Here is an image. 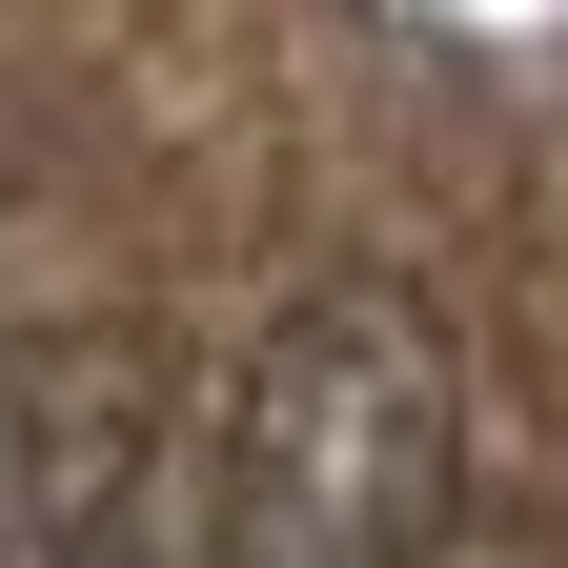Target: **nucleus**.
I'll use <instances>...</instances> for the list:
<instances>
[{
  "instance_id": "obj_1",
  "label": "nucleus",
  "mask_w": 568,
  "mask_h": 568,
  "mask_svg": "<svg viewBox=\"0 0 568 568\" xmlns=\"http://www.w3.org/2000/svg\"><path fill=\"white\" fill-rule=\"evenodd\" d=\"M203 487L284 568H426V528H447V345L386 284L284 305L264 366L224 386V426H203Z\"/></svg>"
},
{
  "instance_id": "obj_2",
  "label": "nucleus",
  "mask_w": 568,
  "mask_h": 568,
  "mask_svg": "<svg viewBox=\"0 0 568 568\" xmlns=\"http://www.w3.org/2000/svg\"><path fill=\"white\" fill-rule=\"evenodd\" d=\"M142 548H163L142 426L61 366H0V568H142Z\"/></svg>"
},
{
  "instance_id": "obj_3",
  "label": "nucleus",
  "mask_w": 568,
  "mask_h": 568,
  "mask_svg": "<svg viewBox=\"0 0 568 568\" xmlns=\"http://www.w3.org/2000/svg\"><path fill=\"white\" fill-rule=\"evenodd\" d=\"M142 568H284V548H264V528H244L203 467H163V548H142Z\"/></svg>"
},
{
  "instance_id": "obj_4",
  "label": "nucleus",
  "mask_w": 568,
  "mask_h": 568,
  "mask_svg": "<svg viewBox=\"0 0 568 568\" xmlns=\"http://www.w3.org/2000/svg\"><path fill=\"white\" fill-rule=\"evenodd\" d=\"M426 568H528V548H508V528H467V508H447V528H426Z\"/></svg>"
}]
</instances>
